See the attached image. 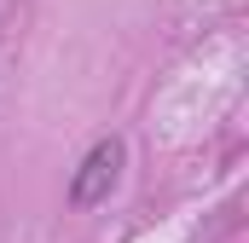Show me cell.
I'll list each match as a JSON object with an SVG mask.
<instances>
[{
	"label": "cell",
	"instance_id": "cell-1",
	"mask_svg": "<svg viewBox=\"0 0 249 243\" xmlns=\"http://www.w3.org/2000/svg\"><path fill=\"white\" fill-rule=\"evenodd\" d=\"M105 180H116V145H99V151H93V162H87V180L75 185V197L87 203V197H93Z\"/></svg>",
	"mask_w": 249,
	"mask_h": 243
}]
</instances>
